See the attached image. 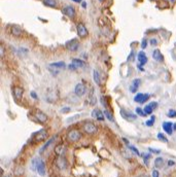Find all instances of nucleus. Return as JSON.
<instances>
[{"mask_svg":"<svg viewBox=\"0 0 176 177\" xmlns=\"http://www.w3.org/2000/svg\"><path fill=\"white\" fill-rule=\"evenodd\" d=\"M80 138H81V133L76 129H72L67 133V139L70 142H77L78 140H80Z\"/></svg>","mask_w":176,"mask_h":177,"instance_id":"1","label":"nucleus"},{"mask_svg":"<svg viewBox=\"0 0 176 177\" xmlns=\"http://www.w3.org/2000/svg\"><path fill=\"white\" fill-rule=\"evenodd\" d=\"M84 132L87 134H89V135H94V134H96L98 132V128L97 126L94 124V123L92 122H87L84 124Z\"/></svg>","mask_w":176,"mask_h":177,"instance_id":"2","label":"nucleus"},{"mask_svg":"<svg viewBox=\"0 0 176 177\" xmlns=\"http://www.w3.org/2000/svg\"><path fill=\"white\" fill-rule=\"evenodd\" d=\"M47 137V132L44 130V129H41L39 130L38 132H36L32 136V140L34 142H41V141H44Z\"/></svg>","mask_w":176,"mask_h":177,"instance_id":"3","label":"nucleus"},{"mask_svg":"<svg viewBox=\"0 0 176 177\" xmlns=\"http://www.w3.org/2000/svg\"><path fill=\"white\" fill-rule=\"evenodd\" d=\"M55 164L56 166L59 168L60 170H65L68 166V163H67V160L65 159L63 155H58L55 160Z\"/></svg>","mask_w":176,"mask_h":177,"instance_id":"4","label":"nucleus"},{"mask_svg":"<svg viewBox=\"0 0 176 177\" xmlns=\"http://www.w3.org/2000/svg\"><path fill=\"white\" fill-rule=\"evenodd\" d=\"M23 94H24V90L21 87H14L12 88V95H14V98L17 102H20L23 99Z\"/></svg>","mask_w":176,"mask_h":177,"instance_id":"5","label":"nucleus"},{"mask_svg":"<svg viewBox=\"0 0 176 177\" xmlns=\"http://www.w3.org/2000/svg\"><path fill=\"white\" fill-rule=\"evenodd\" d=\"M62 14L65 15L66 17H68V18L73 19L75 17V9H74L73 6L67 5V6H65V7L62 8Z\"/></svg>","mask_w":176,"mask_h":177,"instance_id":"6","label":"nucleus"},{"mask_svg":"<svg viewBox=\"0 0 176 177\" xmlns=\"http://www.w3.org/2000/svg\"><path fill=\"white\" fill-rule=\"evenodd\" d=\"M76 31H77L78 36L81 37V38H84L87 35H88V29H87V27L84 26V23H78L77 24Z\"/></svg>","mask_w":176,"mask_h":177,"instance_id":"7","label":"nucleus"},{"mask_svg":"<svg viewBox=\"0 0 176 177\" xmlns=\"http://www.w3.org/2000/svg\"><path fill=\"white\" fill-rule=\"evenodd\" d=\"M34 116H35L36 120L40 123V124H44V123L47 120V115L44 113V112L39 110V109L35 110V112H34Z\"/></svg>","mask_w":176,"mask_h":177,"instance_id":"8","label":"nucleus"},{"mask_svg":"<svg viewBox=\"0 0 176 177\" xmlns=\"http://www.w3.org/2000/svg\"><path fill=\"white\" fill-rule=\"evenodd\" d=\"M78 46H79V42H78L77 39H75V38H73V39H71L70 41H67L66 42V47L68 51L70 52H75L77 51Z\"/></svg>","mask_w":176,"mask_h":177,"instance_id":"9","label":"nucleus"},{"mask_svg":"<svg viewBox=\"0 0 176 177\" xmlns=\"http://www.w3.org/2000/svg\"><path fill=\"white\" fill-rule=\"evenodd\" d=\"M149 94H143V93H138V94H136V96L134 97V101L137 103H140V104H142V103L146 102L147 100L149 99Z\"/></svg>","mask_w":176,"mask_h":177,"instance_id":"10","label":"nucleus"},{"mask_svg":"<svg viewBox=\"0 0 176 177\" xmlns=\"http://www.w3.org/2000/svg\"><path fill=\"white\" fill-rule=\"evenodd\" d=\"M121 115L123 116L125 120H135L136 118H137V115L136 114H134V113H132V112H130V111H127V110H125V109H121Z\"/></svg>","mask_w":176,"mask_h":177,"instance_id":"11","label":"nucleus"},{"mask_svg":"<svg viewBox=\"0 0 176 177\" xmlns=\"http://www.w3.org/2000/svg\"><path fill=\"white\" fill-rule=\"evenodd\" d=\"M86 87H84V85H82L81 83H77L76 86H75V88H74V93H75V95L78 97H81V96H84V94H86Z\"/></svg>","mask_w":176,"mask_h":177,"instance_id":"12","label":"nucleus"},{"mask_svg":"<svg viewBox=\"0 0 176 177\" xmlns=\"http://www.w3.org/2000/svg\"><path fill=\"white\" fill-rule=\"evenodd\" d=\"M158 108V102H156V101H153V102H151L148 105H146V106H144V111L146 114H151L153 113V111L155 110V109Z\"/></svg>","mask_w":176,"mask_h":177,"instance_id":"13","label":"nucleus"},{"mask_svg":"<svg viewBox=\"0 0 176 177\" xmlns=\"http://www.w3.org/2000/svg\"><path fill=\"white\" fill-rule=\"evenodd\" d=\"M163 129L168 135H172L173 133V124L171 122H164L163 123Z\"/></svg>","mask_w":176,"mask_h":177,"instance_id":"14","label":"nucleus"},{"mask_svg":"<svg viewBox=\"0 0 176 177\" xmlns=\"http://www.w3.org/2000/svg\"><path fill=\"white\" fill-rule=\"evenodd\" d=\"M36 171H37V173L40 176H44L45 175V164H44V162H43L42 160H40V161H39L37 167H36Z\"/></svg>","mask_w":176,"mask_h":177,"instance_id":"15","label":"nucleus"},{"mask_svg":"<svg viewBox=\"0 0 176 177\" xmlns=\"http://www.w3.org/2000/svg\"><path fill=\"white\" fill-rule=\"evenodd\" d=\"M104 115H105V114L101 110H99V109H95V110H93L92 112V116L94 118H96L97 120H104V118H105Z\"/></svg>","mask_w":176,"mask_h":177,"instance_id":"16","label":"nucleus"},{"mask_svg":"<svg viewBox=\"0 0 176 177\" xmlns=\"http://www.w3.org/2000/svg\"><path fill=\"white\" fill-rule=\"evenodd\" d=\"M140 85H141L140 79H139V78L134 79V81H132V85L130 86V91H131L132 93H136L137 90H138L139 87H140Z\"/></svg>","mask_w":176,"mask_h":177,"instance_id":"17","label":"nucleus"},{"mask_svg":"<svg viewBox=\"0 0 176 177\" xmlns=\"http://www.w3.org/2000/svg\"><path fill=\"white\" fill-rule=\"evenodd\" d=\"M12 34L14 36H17V37H19V36L22 35V33H23V30H22V28L20 27V26H17V25H14L12 26Z\"/></svg>","mask_w":176,"mask_h":177,"instance_id":"18","label":"nucleus"},{"mask_svg":"<svg viewBox=\"0 0 176 177\" xmlns=\"http://www.w3.org/2000/svg\"><path fill=\"white\" fill-rule=\"evenodd\" d=\"M138 61H139V65H145L147 63V57L145 55L144 52H140L138 54Z\"/></svg>","mask_w":176,"mask_h":177,"instance_id":"19","label":"nucleus"},{"mask_svg":"<svg viewBox=\"0 0 176 177\" xmlns=\"http://www.w3.org/2000/svg\"><path fill=\"white\" fill-rule=\"evenodd\" d=\"M153 58L156 62L164 61V57H163V55L161 54V51H159V49H155V51L153 52Z\"/></svg>","mask_w":176,"mask_h":177,"instance_id":"20","label":"nucleus"},{"mask_svg":"<svg viewBox=\"0 0 176 177\" xmlns=\"http://www.w3.org/2000/svg\"><path fill=\"white\" fill-rule=\"evenodd\" d=\"M72 64L73 66L75 67V69H78V68H82V67H84L86 66V63H84L82 60H80V59H73L72 60Z\"/></svg>","mask_w":176,"mask_h":177,"instance_id":"21","label":"nucleus"},{"mask_svg":"<svg viewBox=\"0 0 176 177\" xmlns=\"http://www.w3.org/2000/svg\"><path fill=\"white\" fill-rule=\"evenodd\" d=\"M65 152H66V147H65V145H63V144H58L55 147V152L56 155H63L65 154Z\"/></svg>","mask_w":176,"mask_h":177,"instance_id":"22","label":"nucleus"},{"mask_svg":"<svg viewBox=\"0 0 176 177\" xmlns=\"http://www.w3.org/2000/svg\"><path fill=\"white\" fill-rule=\"evenodd\" d=\"M93 78H94V81L96 85H98V86L101 85V75H100V73L98 72V70L93 71Z\"/></svg>","mask_w":176,"mask_h":177,"instance_id":"23","label":"nucleus"},{"mask_svg":"<svg viewBox=\"0 0 176 177\" xmlns=\"http://www.w3.org/2000/svg\"><path fill=\"white\" fill-rule=\"evenodd\" d=\"M56 138H57V136H54V137H52L51 139L49 140V141H47V143H45L44 145H43L42 147H41V149L39 150V152H40V154H42V152H44V150H47V147H49V146L51 145V144L53 143V142L56 140Z\"/></svg>","mask_w":176,"mask_h":177,"instance_id":"24","label":"nucleus"},{"mask_svg":"<svg viewBox=\"0 0 176 177\" xmlns=\"http://www.w3.org/2000/svg\"><path fill=\"white\" fill-rule=\"evenodd\" d=\"M155 166L156 168H162L163 166H164V159L161 157H156L155 160Z\"/></svg>","mask_w":176,"mask_h":177,"instance_id":"25","label":"nucleus"},{"mask_svg":"<svg viewBox=\"0 0 176 177\" xmlns=\"http://www.w3.org/2000/svg\"><path fill=\"white\" fill-rule=\"evenodd\" d=\"M43 4L49 7H56L57 6V1L56 0H43Z\"/></svg>","mask_w":176,"mask_h":177,"instance_id":"26","label":"nucleus"},{"mask_svg":"<svg viewBox=\"0 0 176 177\" xmlns=\"http://www.w3.org/2000/svg\"><path fill=\"white\" fill-rule=\"evenodd\" d=\"M89 100H90L91 102V105H95L96 104V97H95V94H94V90H91V93L90 95H89Z\"/></svg>","mask_w":176,"mask_h":177,"instance_id":"27","label":"nucleus"},{"mask_svg":"<svg viewBox=\"0 0 176 177\" xmlns=\"http://www.w3.org/2000/svg\"><path fill=\"white\" fill-rule=\"evenodd\" d=\"M51 67H56V68H64L65 66H66V64L64 63V62L60 61V62H56V63H52Z\"/></svg>","mask_w":176,"mask_h":177,"instance_id":"28","label":"nucleus"},{"mask_svg":"<svg viewBox=\"0 0 176 177\" xmlns=\"http://www.w3.org/2000/svg\"><path fill=\"white\" fill-rule=\"evenodd\" d=\"M41 159H39V157H35V159L32 160V163H31V166H32V170H34V171H36V167H37L39 161H40Z\"/></svg>","mask_w":176,"mask_h":177,"instance_id":"29","label":"nucleus"},{"mask_svg":"<svg viewBox=\"0 0 176 177\" xmlns=\"http://www.w3.org/2000/svg\"><path fill=\"white\" fill-rule=\"evenodd\" d=\"M156 137H158L159 140H161V141L164 142V143H167V142H168V139H167V137L163 133H159L158 135H156Z\"/></svg>","mask_w":176,"mask_h":177,"instance_id":"30","label":"nucleus"},{"mask_svg":"<svg viewBox=\"0 0 176 177\" xmlns=\"http://www.w3.org/2000/svg\"><path fill=\"white\" fill-rule=\"evenodd\" d=\"M135 110H136V114H138V115H140V116H146L147 115V114L145 113L144 109L140 108V107H137Z\"/></svg>","mask_w":176,"mask_h":177,"instance_id":"31","label":"nucleus"},{"mask_svg":"<svg viewBox=\"0 0 176 177\" xmlns=\"http://www.w3.org/2000/svg\"><path fill=\"white\" fill-rule=\"evenodd\" d=\"M155 120H156V118L153 115V116L151 118V120H146V122H145V125H146L147 127H153V124H155Z\"/></svg>","mask_w":176,"mask_h":177,"instance_id":"32","label":"nucleus"},{"mask_svg":"<svg viewBox=\"0 0 176 177\" xmlns=\"http://www.w3.org/2000/svg\"><path fill=\"white\" fill-rule=\"evenodd\" d=\"M151 154H143V161H144L146 166H148V161L149 159H151Z\"/></svg>","mask_w":176,"mask_h":177,"instance_id":"33","label":"nucleus"},{"mask_svg":"<svg viewBox=\"0 0 176 177\" xmlns=\"http://www.w3.org/2000/svg\"><path fill=\"white\" fill-rule=\"evenodd\" d=\"M127 146H128V148H129V149H131L133 152H135V154H136L137 155H140V152H139V150L137 149V148L135 147V146H133V145H130V144H129V145H127Z\"/></svg>","mask_w":176,"mask_h":177,"instance_id":"34","label":"nucleus"},{"mask_svg":"<svg viewBox=\"0 0 176 177\" xmlns=\"http://www.w3.org/2000/svg\"><path fill=\"white\" fill-rule=\"evenodd\" d=\"M167 115L169 116V118H176V110L174 109H170V110L168 111V113H167Z\"/></svg>","mask_w":176,"mask_h":177,"instance_id":"35","label":"nucleus"},{"mask_svg":"<svg viewBox=\"0 0 176 177\" xmlns=\"http://www.w3.org/2000/svg\"><path fill=\"white\" fill-rule=\"evenodd\" d=\"M104 114H105V116L108 118V120H110V122H113V120H113V116H112L111 114H110L107 110H104Z\"/></svg>","mask_w":176,"mask_h":177,"instance_id":"36","label":"nucleus"},{"mask_svg":"<svg viewBox=\"0 0 176 177\" xmlns=\"http://www.w3.org/2000/svg\"><path fill=\"white\" fill-rule=\"evenodd\" d=\"M148 150H149V152H153V154H160V152H161V150H159V149H155V148H151V147L148 148Z\"/></svg>","mask_w":176,"mask_h":177,"instance_id":"37","label":"nucleus"},{"mask_svg":"<svg viewBox=\"0 0 176 177\" xmlns=\"http://www.w3.org/2000/svg\"><path fill=\"white\" fill-rule=\"evenodd\" d=\"M69 111H70V107H64V108L61 109L62 113H66V112H69Z\"/></svg>","mask_w":176,"mask_h":177,"instance_id":"38","label":"nucleus"},{"mask_svg":"<svg viewBox=\"0 0 176 177\" xmlns=\"http://www.w3.org/2000/svg\"><path fill=\"white\" fill-rule=\"evenodd\" d=\"M146 46H147V40L146 39H143L142 40V44H141V47H142V49H145Z\"/></svg>","mask_w":176,"mask_h":177,"instance_id":"39","label":"nucleus"},{"mask_svg":"<svg viewBox=\"0 0 176 177\" xmlns=\"http://www.w3.org/2000/svg\"><path fill=\"white\" fill-rule=\"evenodd\" d=\"M151 45H158V40L156 38H151Z\"/></svg>","mask_w":176,"mask_h":177,"instance_id":"40","label":"nucleus"},{"mask_svg":"<svg viewBox=\"0 0 176 177\" xmlns=\"http://www.w3.org/2000/svg\"><path fill=\"white\" fill-rule=\"evenodd\" d=\"M133 60H134V53H131V55L128 57V61H129V62H133Z\"/></svg>","mask_w":176,"mask_h":177,"instance_id":"41","label":"nucleus"},{"mask_svg":"<svg viewBox=\"0 0 176 177\" xmlns=\"http://www.w3.org/2000/svg\"><path fill=\"white\" fill-rule=\"evenodd\" d=\"M151 174H153V177H159V175H160V173H159L158 170H153Z\"/></svg>","mask_w":176,"mask_h":177,"instance_id":"42","label":"nucleus"},{"mask_svg":"<svg viewBox=\"0 0 176 177\" xmlns=\"http://www.w3.org/2000/svg\"><path fill=\"white\" fill-rule=\"evenodd\" d=\"M30 95H31V97H32L33 99H38V96L36 95L35 92H31V93H30Z\"/></svg>","mask_w":176,"mask_h":177,"instance_id":"43","label":"nucleus"},{"mask_svg":"<svg viewBox=\"0 0 176 177\" xmlns=\"http://www.w3.org/2000/svg\"><path fill=\"white\" fill-rule=\"evenodd\" d=\"M173 165H175V163L173 161H169L168 162V166H173Z\"/></svg>","mask_w":176,"mask_h":177,"instance_id":"44","label":"nucleus"},{"mask_svg":"<svg viewBox=\"0 0 176 177\" xmlns=\"http://www.w3.org/2000/svg\"><path fill=\"white\" fill-rule=\"evenodd\" d=\"M123 141H124V142H125V143H126V144H127V145H129V144H130V142H129V141H128V140H127V139H126V138H123Z\"/></svg>","mask_w":176,"mask_h":177,"instance_id":"45","label":"nucleus"},{"mask_svg":"<svg viewBox=\"0 0 176 177\" xmlns=\"http://www.w3.org/2000/svg\"><path fill=\"white\" fill-rule=\"evenodd\" d=\"M0 51H1V58H3V46H0Z\"/></svg>","mask_w":176,"mask_h":177,"instance_id":"46","label":"nucleus"},{"mask_svg":"<svg viewBox=\"0 0 176 177\" xmlns=\"http://www.w3.org/2000/svg\"><path fill=\"white\" fill-rule=\"evenodd\" d=\"M138 177H149V176L147 175V174H140V175H139Z\"/></svg>","mask_w":176,"mask_h":177,"instance_id":"47","label":"nucleus"},{"mask_svg":"<svg viewBox=\"0 0 176 177\" xmlns=\"http://www.w3.org/2000/svg\"><path fill=\"white\" fill-rule=\"evenodd\" d=\"M82 7H84V8L87 7V3H86V2H82Z\"/></svg>","mask_w":176,"mask_h":177,"instance_id":"48","label":"nucleus"},{"mask_svg":"<svg viewBox=\"0 0 176 177\" xmlns=\"http://www.w3.org/2000/svg\"><path fill=\"white\" fill-rule=\"evenodd\" d=\"M173 130L176 131V124H173Z\"/></svg>","mask_w":176,"mask_h":177,"instance_id":"49","label":"nucleus"},{"mask_svg":"<svg viewBox=\"0 0 176 177\" xmlns=\"http://www.w3.org/2000/svg\"><path fill=\"white\" fill-rule=\"evenodd\" d=\"M72 1H74V2H78V3H79V2H81V0H72Z\"/></svg>","mask_w":176,"mask_h":177,"instance_id":"50","label":"nucleus"},{"mask_svg":"<svg viewBox=\"0 0 176 177\" xmlns=\"http://www.w3.org/2000/svg\"><path fill=\"white\" fill-rule=\"evenodd\" d=\"M169 1H170V2H172V3H174V2L176 1V0H169Z\"/></svg>","mask_w":176,"mask_h":177,"instance_id":"51","label":"nucleus"},{"mask_svg":"<svg viewBox=\"0 0 176 177\" xmlns=\"http://www.w3.org/2000/svg\"><path fill=\"white\" fill-rule=\"evenodd\" d=\"M99 1H100V2H104L105 0H99Z\"/></svg>","mask_w":176,"mask_h":177,"instance_id":"52","label":"nucleus"},{"mask_svg":"<svg viewBox=\"0 0 176 177\" xmlns=\"http://www.w3.org/2000/svg\"><path fill=\"white\" fill-rule=\"evenodd\" d=\"M5 177H9V176H5Z\"/></svg>","mask_w":176,"mask_h":177,"instance_id":"53","label":"nucleus"}]
</instances>
